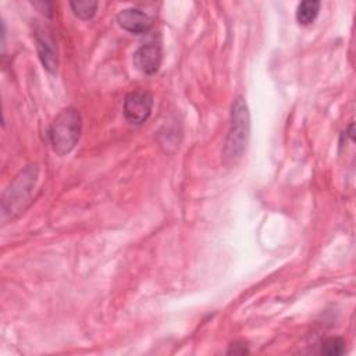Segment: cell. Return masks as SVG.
Wrapping results in <instances>:
<instances>
[{"instance_id": "obj_1", "label": "cell", "mask_w": 356, "mask_h": 356, "mask_svg": "<svg viewBox=\"0 0 356 356\" xmlns=\"http://www.w3.org/2000/svg\"><path fill=\"white\" fill-rule=\"evenodd\" d=\"M82 129V118L78 110L65 108L51 122L49 128V139L53 150L64 156L70 153L79 140Z\"/></svg>"}, {"instance_id": "obj_2", "label": "cell", "mask_w": 356, "mask_h": 356, "mask_svg": "<svg viewBox=\"0 0 356 356\" xmlns=\"http://www.w3.org/2000/svg\"><path fill=\"white\" fill-rule=\"evenodd\" d=\"M249 135V113L243 97H236L231 110V124L224 146L225 163H235L246 147Z\"/></svg>"}, {"instance_id": "obj_3", "label": "cell", "mask_w": 356, "mask_h": 356, "mask_svg": "<svg viewBox=\"0 0 356 356\" xmlns=\"http://www.w3.org/2000/svg\"><path fill=\"white\" fill-rule=\"evenodd\" d=\"M38 178V168L35 165H29L24 171H21L15 179L10 184L7 191L3 195L1 207L3 214L14 217L15 214L21 213L26 203L31 199L32 189L36 184Z\"/></svg>"}, {"instance_id": "obj_4", "label": "cell", "mask_w": 356, "mask_h": 356, "mask_svg": "<svg viewBox=\"0 0 356 356\" xmlns=\"http://www.w3.org/2000/svg\"><path fill=\"white\" fill-rule=\"evenodd\" d=\"M153 107V96L146 90L129 92L124 99V115L131 124L145 122Z\"/></svg>"}, {"instance_id": "obj_5", "label": "cell", "mask_w": 356, "mask_h": 356, "mask_svg": "<svg viewBox=\"0 0 356 356\" xmlns=\"http://www.w3.org/2000/svg\"><path fill=\"white\" fill-rule=\"evenodd\" d=\"M35 40H36L38 54L43 67L49 72L54 74L57 71L58 57H57V46L54 43L53 36L46 28H38L35 31Z\"/></svg>"}, {"instance_id": "obj_6", "label": "cell", "mask_w": 356, "mask_h": 356, "mask_svg": "<svg viewBox=\"0 0 356 356\" xmlns=\"http://www.w3.org/2000/svg\"><path fill=\"white\" fill-rule=\"evenodd\" d=\"M135 67L146 75H153L161 64V47L154 42L142 44L134 54Z\"/></svg>"}, {"instance_id": "obj_7", "label": "cell", "mask_w": 356, "mask_h": 356, "mask_svg": "<svg viewBox=\"0 0 356 356\" xmlns=\"http://www.w3.org/2000/svg\"><path fill=\"white\" fill-rule=\"evenodd\" d=\"M118 25L131 33H145L153 26V19L139 8H125L117 15Z\"/></svg>"}, {"instance_id": "obj_8", "label": "cell", "mask_w": 356, "mask_h": 356, "mask_svg": "<svg viewBox=\"0 0 356 356\" xmlns=\"http://www.w3.org/2000/svg\"><path fill=\"white\" fill-rule=\"evenodd\" d=\"M321 3L318 0H305L296 7V19L300 25H310L318 15Z\"/></svg>"}, {"instance_id": "obj_9", "label": "cell", "mask_w": 356, "mask_h": 356, "mask_svg": "<svg viewBox=\"0 0 356 356\" xmlns=\"http://www.w3.org/2000/svg\"><path fill=\"white\" fill-rule=\"evenodd\" d=\"M74 14L81 19H89L95 15L99 3L93 0H82V1H71L70 3Z\"/></svg>"}, {"instance_id": "obj_10", "label": "cell", "mask_w": 356, "mask_h": 356, "mask_svg": "<svg viewBox=\"0 0 356 356\" xmlns=\"http://www.w3.org/2000/svg\"><path fill=\"white\" fill-rule=\"evenodd\" d=\"M345 352V341L339 337H331L321 345V353L327 356H339Z\"/></svg>"}, {"instance_id": "obj_11", "label": "cell", "mask_w": 356, "mask_h": 356, "mask_svg": "<svg viewBox=\"0 0 356 356\" xmlns=\"http://www.w3.org/2000/svg\"><path fill=\"white\" fill-rule=\"evenodd\" d=\"M32 6L36 7L42 14L51 17L53 15V3L49 1H32Z\"/></svg>"}]
</instances>
